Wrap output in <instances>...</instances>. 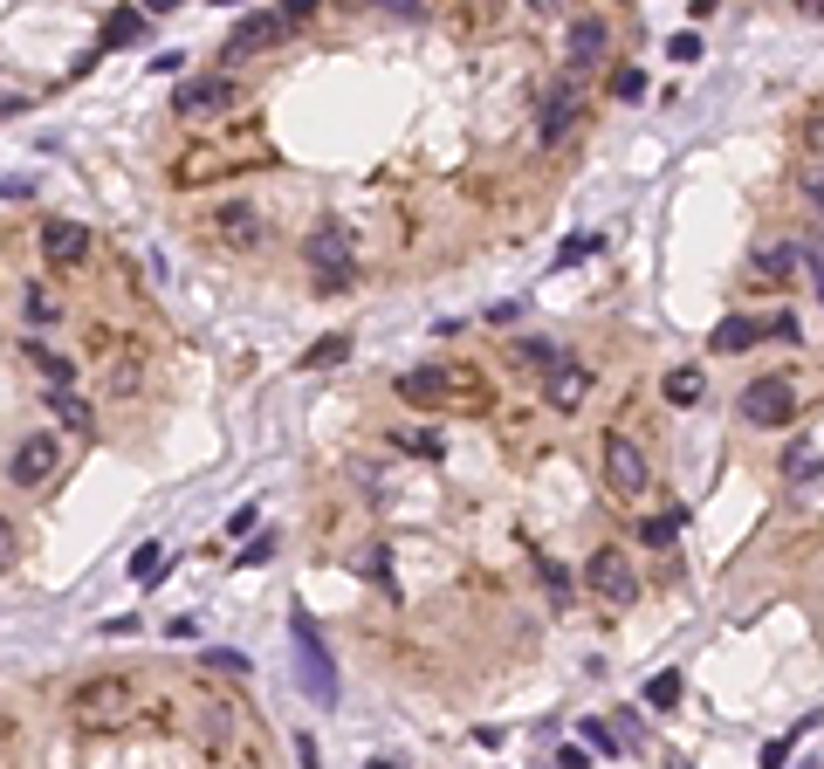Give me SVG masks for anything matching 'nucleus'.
I'll return each instance as SVG.
<instances>
[{
	"label": "nucleus",
	"mask_w": 824,
	"mask_h": 769,
	"mask_svg": "<svg viewBox=\"0 0 824 769\" xmlns=\"http://www.w3.org/2000/svg\"><path fill=\"white\" fill-rule=\"evenodd\" d=\"M289 646H296V680H302V695L317 701V708H337V701H344L337 659H330V646H323V625L309 619L302 605L289 611Z\"/></svg>",
	"instance_id": "obj_1"
},
{
	"label": "nucleus",
	"mask_w": 824,
	"mask_h": 769,
	"mask_svg": "<svg viewBox=\"0 0 824 769\" xmlns=\"http://www.w3.org/2000/svg\"><path fill=\"white\" fill-rule=\"evenodd\" d=\"M69 722L90 728V735H111V728H124V722H138V687L124 680V674L83 680V687L69 695Z\"/></svg>",
	"instance_id": "obj_2"
},
{
	"label": "nucleus",
	"mask_w": 824,
	"mask_h": 769,
	"mask_svg": "<svg viewBox=\"0 0 824 769\" xmlns=\"http://www.w3.org/2000/svg\"><path fill=\"white\" fill-rule=\"evenodd\" d=\"M302 262L317 268V289H330V296L357 282V248H351V234H344L337 220H330V227H309V234H302Z\"/></svg>",
	"instance_id": "obj_3"
},
{
	"label": "nucleus",
	"mask_w": 824,
	"mask_h": 769,
	"mask_svg": "<svg viewBox=\"0 0 824 769\" xmlns=\"http://www.w3.org/2000/svg\"><path fill=\"white\" fill-rule=\"evenodd\" d=\"M399 399L405 405H447V399H481V378L460 371V365H412L399 378Z\"/></svg>",
	"instance_id": "obj_4"
},
{
	"label": "nucleus",
	"mask_w": 824,
	"mask_h": 769,
	"mask_svg": "<svg viewBox=\"0 0 824 769\" xmlns=\"http://www.w3.org/2000/svg\"><path fill=\"white\" fill-rule=\"evenodd\" d=\"M605 489L618 495V502H639L646 495V481H653V468H646V447L632 440V433H605Z\"/></svg>",
	"instance_id": "obj_5"
},
{
	"label": "nucleus",
	"mask_w": 824,
	"mask_h": 769,
	"mask_svg": "<svg viewBox=\"0 0 824 769\" xmlns=\"http://www.w3.org/2000/svg\"><path fill=\"white\" fill-rule=\"evenodd\" d=\"M735 413H742V426H763V433L790 426V420H797L790 378H749V384H742V399H735Z\"/></svg>",
	"instance_id": "obj_6"
},
{
	"label": "nucleus",
	"mask_w": 824,
	"mask_h": 769,
	"mask_svg": "<svg viewBox=\"0 0 824 769\" xmlns=\"http://www.w3.org/2000/svg\"><path fill=\"white\" fill-rule=\"evenodd\" d=\"M584 584H591V592H598L605 605H618V611H632V605H639V571H632V556L618 550V543L591 550V563H584Z\"/></svg>",
	"instance_id": "obj_7"
},
{
	"label": "nucleus",
	"mask_w": 824,
	"mask_h": 769,
	"mask_svg": "<svg viewBox=\"0 0 824 769\" xmlns=\"http://www.w3.org/2000/svg\"><path fill=\"white\" fill-rule=\"evenodd\" d=\"M241 104V83L227 69H214V76H186V83L172 90V111L179 117H227Z\"/></svg>",
	"instance_id": "obj_8"
},
{
	"label": "nucleus",
	"mask_w": 824,
	"mask_h": 769,
	"mask_svg": "<svg viewBox=\"0 0 824 769\" xmlns=\"http://www.w3.org/2000/svg\"><path fill=\"white\" fill-rule=\"evenodd\" d=\"M56 468H62V440L56 433H28V440L14 447V460H8V481L14 489H42Z\"/></svg>",
	"instance_id": "obj_9"
},
{
	"label": "nucleus",
	"mask_w": 824,
	"mask_h": 769,
	"mask_svg": "<svg viewBox=\"0 0 824 769\" xmlns=\"http://www.w3.org/2000/svg\"><path fill=\"white\" fill-rule=\"evenodd\" d=\"M296 35V21L289 14H248V21H234L227 28V62H241V56H254V48H275V42H289Z\"/></svg>",
	"instance_id": "obj_10"
},
{
	"label": "nucleus",
	"mask_w": 824,
	"mask_h": 769,
	"mask_svg": "<svg viewBox=\"0 0 824 769\" xmlns=\"http://www.w3.org/2000/svg\"><path fill=\"white\" fill-rule=\"evenodd\" d=\"M577 117H584V96H577L571 76H563V83L543 90V117H536V138H543V145H563V138L577 131Z\"/></svg>",
	"instance_id": "obj_11"
},
{
	"label": "nucleus",
	"mask_w": 824,
	"mask_h": 769,
	"mask_svg": "<svg viewBox=\"0 0 824 769\" xmlns=\"http://www.w3.org/2000/svg\"><path fill=\"white\" fill-rule=\"evenodd\" d=\"M42 254H48V268H83L90 262V227L83 220H48L42 227Z\"/></svg>",
	"instance_id": "obj_12"
},
{
	"label": "nucleus",
	"mask_w": 824,
	"mask_h": 769,
	"mask_svg": "<svg viewBox=\"0 0 824 769\" xmlns=\"http://www.w3.org/2000/svg\"><path fill=\"white\" fill-rule=\"evenodd\" d=\"M42 399H48V413H56V426H69L76 440H90V433H96V413H90L83 392H69V384H48Z\"/></svg>",
	"instance_id": "obj_13"
},
{
	"label": "nucleus",
	"mask_w": 824,
	"mask_h": 769,
	"mask_svg": "<svg viewBox=\"0 0 824 769\" xmlns=\"http://www.w3.org/2000/svg\"><path fill=\"white\" fill-rule=\"evenodd\" d=\"M214 227H220L227 248H262V214H254L248 199H227V207L214 214Z\"/></svg>",
	"instance_id": "obj_14"
},
{
	"label": "nucleus",
	"mask_w": 824,
	"mask_h": 769,
	"mask_svg": "<svg viewBox=\"0 0 824 769\" xmlns=\"http://www.w3.org/2000/svg\"><path fill=\"white\" fill-rule=\"evenodd\" d=\"M756 344H763V323L756 317H721L708 330V351H721V357H742V351H756Z\"/></svg>",
	"instance_id": "obj_15"
},
{
	"label": "nucleus",
	"mask_w": 824,
	"mask_h": 769,
	"mask_svg": "<svg viewBox=\"0 0 824 769\" xmlns=\"http://www.w3.org/2000/svg\"><path fill=\"white\" fill-rule=\"evenodd\" d=\"M563 48H571V62H577V69L605 62V48H611V28H605V14H584L577 28H571V42H563Z\"/></svg>",
	"instance_id": "obj_16"
},
{
	"label": "nucleus",
	"mask_w": 824,
	"mask_h": 769,
	"mask_svg": "<svg viewBox=\"0 0 824 769\" xmlns=\"http://www.w3.org/2000/svg\"><path fill=\"white\" fill-rule=\"evenodd\" d=\"M749 268H756L763 282H790V275H797V241H756Z\"/></svg>",
	"instance_id": "obj_17"
},
{
	"label": "nucleus",
	"mask_w": 824,
	"mask_h": 769,
	"mask_svg": "<svg viewBox=\"0 0 824 769\" xmlns=\"http://www.w3.org/2000/svg\"><path fill=\"white\" fill-rule=\"evenodd\" d=\"M543 392H550V405H563V413H571V405L591 399V371H584V365H563V371L543 378Z\"/></svg>",
	"instance_id": "obj_18"
},
{
	"label": "nucleus",
	"mask_w": 824,
	"mask_h": 769,
	"mask_svg": "<svg viewBox=\"0 0 824 769\" xmlns=\"http://www.w3.org/2000/svg\"><path fill=\"white\" fill-rule=\"evenodd\" d=\"M508 351H515V365H536V371H543V378H550V371H563V365H571V357H563V344H550V337H515Z\"/></svg>",
	"instance_id": "obj_19"
},
{
	"label": "nucleus",
	"mask_w": 824,
	"mask_h": 769,
	"mask_svg": "<svg viewBox=\"0 0 824 769\" xmlns=\"http://www.w3.org/2000/svg\"><path fill=\"white\" fill-rule=\"evenodd\" d=\"M660 392H666V405H701L708 399V378H701V365H680V371L660 378Z\"/></svg>",
	"instance_id": "obj_20"
},
{
	"label": "nucleus",
	"mask_w": 824,
	"mask_h": 769,
	"mask_svg": "<svg viewBox=\"0 0 824 769\" xmlns=\"http://www.w3.org/2000/svg\"><path fill=\"white\" fill-rule=\"evenodd\" d=\"M536 577H543V592H550V611H571L577 605V584H571V571H563L557 556H536Z\"/></svg>",
	"instance_id": "obj_21"
},
{
	"label": "nucleus",
	"mask_w": 824,
	"mask_h": 769,
	"mask_svg": "<svg viewBox=\"0 0 824 769\" xmlns=\"http://www.w3.org/2000/svg\"><path fill=\"white\" fill-rule=\"evenodd\" d=\"M138 35H145V14H138V8H117L111 21H103V35H96L90 56H103V48H124V42H138Z\"/></svg>",
	"instance_id": "obj_22"
},
{
	"label": "nucleus",
	"mask_w": 824,
	"mask_h": 769,
	"mask_svg": "<svg viewBox=\"0 0 824 769\" xmlns=\"http://www.w3.org/2000/svg\"><path fill=\"white\" fill-rule=\"evenodd\" d=\"M680 523H687V508H666V516H646V523H639V543H646V550H666V543L680 536Z\"/></svg>",
	"instance_id": "obj_23"
},
{
	"label": "nucleus",
	"mask_w": 824,
	"mask_h": 769,
	"mask_svg": "<svg viewBox=\"0 0 824 769\" xmlns=\"http://www.w3.org/2000/svg\"><path fill=\"white\" fill-rule=\"evenodd\" d=\"M165 577V543H138L131 550V584H159Z\"/></svg>",
	"instance_id": "obj_24"
},
{
	"label": "nucleus",
	"mask_w": 824,
	"mask_h": 769,
	"mask_svg": "<svg viewBox=\"0 0 824 769\" xmlns=\"http://www.w3.org/2000/svg\"><path fill=\"white\" fill-rule=\"evenodd\" d=\"M199 735L206 742H227V735H234V708H227V701H199Z\"/></svg>",
	"instance_id": "obj_25"
},
{
	"label": "nucleus",
	"mask_w": 824,
	"mask_h": 769,
	"mask_svg": "<svg viewBox=\"0 0 824 769\" xmlns=\"http://www.w3.org/2000/svg\"><path fill=\"white\" fill-rule=\"evenodd\" d=\"M344 357H351V337H323V344L302 351V371H330V365H344Z\"/></svg>",
	"instance_id": "obj_26"
},
{
	"label": "nucleus",
	"mask_w": 824,
	"mask_h": 769,
	"mask_svg": "<svg viewBox=\"0 0 824 769\" xmlns=\"http://www.w3.org/2000/svg\"><path fill=\"white\" fill-rule=\"evenodd\" d=\"M385 556H392V550H365V556H351V563H357V571H365V577L378 584L385 598H399V584H392V563H385Z\"/></svg>",
	"instance_id": "obj_27"
},
{
	"label": "nucleus",
	"mask_w": 824,
	"mask_h": 769,
	"mask_svg": "<svg viewBox=\"0 0 824 769\" xmlns=\"http://www.w3.org/2000/svg\"><path fill=\"white\" fill-rule=\"evenodd\" d=\"M206 666H214L220 680H248V674H254L248 653H234V646H214V653H206Z\"/></svg>",
	"instance_id": "obj_28"
},
{
	"label": "nucleus",
	"mask_w": 824,
	"mask_h": 769,
	"mask_svg": "<svg viewBox=\"0 0 824 769\" xmlns=\"http://www.w3.org/2000/svg\"><path fill=\"white\" fill-rule=\"evenodd\" d=\"M674 701H680V674L666 666V674H653V680H646V708H660V714H666Z\"/></svg>",
	"instance_id": "obj_29"
},
{
	"label": "nucleus",
	"mask_w": 824,
	"mask_h": 769,
	"mask_svg": "<svg viewBox=\"0 0 824 769\" xmlns=\"http://www.w3.org/2000/svg\"><path fill=\"white\" fill-rule=\"evenodd\" d=\"M138 357H117V365H111V399H138Z\"/></svg>",
	"instance_id": "obj_30"
},
{
	"label": "nucleus",
	"mask_w": 824,
	"mask_h": 769,
	"mask_svg": "<svg viewBox=\"0 0 824 769\" xmlns=\"http://www.w3.org/2000/svg\"><path fill=\"white\" fill-rule=\"evenodd\" d=\"M21 310H28V323H56V296H48L42 282H28V296H21Z\"/></svg>",
	"instance_id": "obj_31"
},
{
	"label": "nucleus",
	"mask_w": 824,
	"mask_h": 769,
	"mask_svg": "<svg viewBox=\"0 0 824 769\" xmlns=\"http://www.w3.org/2000/svg\"><path fill=\"white\" fill-rule=\"evenodd\" d=\"M28 357H35V365L48 371V384H69V378H76V365H69V357H56V351H42V344H28Z\"/></svg>",
	"instance_id": "obj_32"
},
{
	"label": "nucleus",
	"mask_w": 824,
	"mask_h": 769,
	"mask_svg": "<svg viewBox=\"0 0 824 769\" xmlns=\"http://www.w3.org/2000/svg\"><path fill=\"white\" fill-rule=\"evenodd\" d=\"M611 96H646V69H611Z\"/></svg>",
	"instance_id": "obj_33"
},
{
	"label": "nucleus",
	"mask_w": 824,
	"mask_h": 769,
	"mask_svg": "<svg viewBox=\"0 0 824 769\" xmlns=\"http://www.w3.org/2000/svg\"><path fill=\"white\" fill-rule=\"evenodd\" d=\"M399 447L405 454H420V460H440L447 447H440V433H399Z\"/></svg>",
	"instance_id": "obj_34"
},
{
	"label": "nucleus",
	"mask_w": 824,
	"mask_h": 769,
	"mask_svg": "<svg viewBox=\"0 0 824 769\" xmlns=\"http://www.w3.org/2000/svg\"><path fill=\"white\" fill-rule=\"evenodd\" d=\"M577 735L591 742V749H598V756H618V735L605 728V722H577Z\"/></svg>",
	"instance_id": "obj_35"
},
{
	"label": "nucleus",
	"mask_w": 824,
	"mask_h": 769,
	"mask_svg": "<svg viewBox=\"0 0 824 769\" xmlns=\"http://www.w3.org/2000/svg\"><path fill=\"white\" fill-rule=\"evenodd\" d=\"M666 56H674V62H701V35H674V42H666Z\"/></svg>",
	"instance_id": "obj_36"
},
{
	"label": "nucleus",
	"mask_w": 824,
	"mask_h": 769,
	"mask_svg": "<svg viewBox=\"0 0 824 769\" xmlns=\"http://www.w3.org/2000/svg\"><path fill=\"white\" fill-rule=\"evenodd\" d=\"M790 749H797V735H777V742H763V769H783V762H790Z\"/></svg>",
	"instance_id": "obj_37"
},
{
	"label": "nucleus",
	"mask_w": 824,
	"mask_h": 769,
	"mask_svg": "<svg viewBox=\"0 0 824 769\" xmlns=\"http://www.w3.org/2000/svg\"><path fill=\"white\" fill-rule=\"evenodd\" d=\"M763 337H777V344H797V317H790V310H777V317L763 323Z\"/></svg>",
	"instance_id": "obj_38"
},
{
	"label": "nucleus",
	"mask_w": 824,
	"mask_h": 769,
	"mask_svg": "<svg viewBox=\"0 0 824 769\" xmlns=\"http://www.w3.org/2000/svg\"><path fill=\"white\" fill-rule=\"evenodd\" d=\"M591 248H598V241H591V234H577V241H563V248H557V268H571V262H584Z\"/></svg>",
	"instance_id": "obj_39"
},
{
	"label": "nucleus",
	"mask_w": 824,
	"mask_h": 769,
	"mask_svg": "<svg viewBox=\"0 0 824 769\" xmlns=\"http://www.w3.org/2000/svg\"><path fill=\"white\" fill-rule=\"evenodd\" d=\"M254 523H262V508H254V502H248V508H234V516H227V536H248Z\"/></svg>",
	"instance_id": "obj_40"
},
{
	"label": "nucleus",
	"mask_w": 824,
	"mask_h": 769,
	"mask_svg": "<svg viewBox=\"0 0 824 769\" xmlns=\"http://www.w3.org/2000/svg\"><path fill=\"white\" fill-rule=\"evenodd\" d=\"M296 762H302V769H323V749H317V735H296Z\"/></svg>",
	"instance_id": "obj_41"
},
{
	"label": "nucleus",
	"mask_w": 824,
	"mask_h": 769,
	"mask_svg": "<svg viewBox=\"0 0 824 769\" xmlns=\"http://www.w3.org/2000/svg\"><path fill=\"white\" fill-rule=\"evenodd\" d=\"M268 556H275V536H268V529H262V536H254V543H248V550H241V563H268Z\"/></svg>",
	"instance_id": "obj_42"
},
{
	"label": "nucleus",
	"mask_w": 824,
	"mask_h": 769,
	"mask_svg": "<svg viewBox=\"0 0 824 769\" xmlns=\"http://www.w3.org/2000/svg\"><path fill=\"white\" fill-rule=\"evenodd\" d=\"M8 563H14V523L0 516V571H8Z\"/></svg>",
	"instance_id": "obj_43"
},
{
	"label": "nucleus",
	"mask_w": 824,
	"mask_h": 769,
	"mask_svg": "<svg viewBox=\"0 0 824 769\" xmlns=\"http://www.w3.org/2000/svg\"><path fill=\"white\" fill-rule=\"evenodd\" d=\"M804 199H811V207L824 214V172H804Z\"/></svg>",
	"instance_id": "obj_44"
},
{
	"label": "nucleus",
	"mask_w": 824,
	"mask_h": 769,
	"mask_svg": "<svg viewBox=\"0 0 824 769\" xmlns=\"http://www.w3.org/2000/svg\"><path fill=\"white\" fill-rule=\"evenodd\" d=\"M365 769H399V762H385V756H378V762H365Z\"/></svg>",
	"instance_id": "obj_45"
},
{
	"label": "nucleus",
	"mask_w": 824,
	"mask_h": 769,
	"mask_svg": "<svg viewBox=\"0 0 824 769\" xmlns=\"http://www.w3.org/2000/svg\"><path fill=\"white\" fill-rule=\"evenodd\" d=\"M797 769H817V762H797Z\"/></svg>",
	"instance_id": "obj_46"
},
{
	"label": "nucleus",
	"mask_w": 824,
	"mask_h": 769,
	"mask_svg": "<svg viewBox=\"0 0 824 769\" xmlns=\"http://www.w3.org/2000/svg\"><path fill=\"white\" fill-rule=\"evenodd\" d=\"M817 145H824V131H817Z\"/></svg>",
	"instance_id": "obj_47"
}]
</instances>
